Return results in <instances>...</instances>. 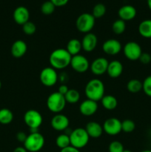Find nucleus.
Instances as JSON below:
<instances>
[{
    "label": "nucleus",
    "mask_w": 151,
    "mask_h": 152,
    "mask_svg": "<svg viewBox=\"0 0 151 152\" xmlns=\"http://www.w3.org/2000/svg\"><path fill=\"white\" fill-rule=\"evenodd\" d=\"M139 34L146 39L151 38V19H145L140 22L138 28Z\"/></svg>",
    "instance_id": "24"
},
{
    "label": "nucleus",
    "mask_w": 151,
    "mask_h": 152,
    "mask_svg": "<svg viewBox=\"0 0 151 152\" xmlns=\"http://www.w3.org/2000/svg\"><path fill=\"white\" fill-rule=\"evenodd\" d=\"M70 120L67 116L62 114H56L51 119L50 125L55 131L64 132L67 130L69 126Z\"/></svg>",
    "instance_id": "12"
},
{
    "label": "nucleus",
    "mask_w": 151,
    "mask_h": 152,
    "mask_svg": "<svg viewBox=\"0 0 151 152\" xmlns=\"http://www.w3.org/2000/svg\"><path fill=\"white\" fill-rule=\"evenodd\" d=\"M1 81H0V89H1Z\"/></svg>",
    "instance_id": "46"
},
{
    "label": "nucleus",
    "mask_w": 151,
    "mask_h": 152,
    "mask_svg": "<svg viewBox=\"0 0 151 152\" xmlns=\"http://www.w3.org/2000/svg\"><path fill=\"white\" fill-rule=\"evenodd\" d=\"M98 103L96 101L87 99L83 101L79 105V112L85 117H90L96 113Z\"/></svg>",
    "instance_id": "15"
},
{
    "label": "nucleus",
    "mask_w": 151,
    "mask_h": 152,
    "mask_svg": "<svg viewBox=\"0 0 151 152\" xmlns=\"http://www.w3.org/2000/svg\"><path fill=\"white\" fill-rule=\"evenodd\" d=\"M105 88L103 82L97 78L92 79L86 84L84 94L87 99L99 102L105 96Z\"/></svg>",
    "instance_id": "2"
},
{
    "label": "nucleus",
    "mask_w": 151,
    "mask_h": 152,
    "mask_svg": "<svg viewBox=\"0 0 151 152\" xmlns=\"http://www.w3.org/2000/svg\"><path fill=\"white\" fill-rule=\"evenodd\" d=\"M147 3L148 7L151 10V0H147Z\"/></svg>",
    "instance_id": "43"
},
{
    "label": "nucleus",
    "mask_w": 151,
    "mask_h": 152,
    "mask_svg": "<svg viewBox=\"0 0 151 152\" xmlns=\"http://www.w3.org/2000/svg\"><path fill=\"white\" fill-rule=\"evenodd\" d=\"M65 100L68 103L75 104L80 99V94L76 89H69L68 93L65 95Z\"/></svg>",
    "instance_id": "28"
},
{
    "label": "nucleus",
    "mask_w": 151,
    "mask_h": 152,
    "mask_svg": "<svg viewBox=\"0 0 151 152\" xmlns=\"http://www.w3.org/2000/svg\"><path fill=\"white\" fill-rule=\"evenodd\" d=\"M70 145L78 149H81L88 144L90 137L85 129L77 128L71 131L69 134Z\"/></svg>",
    "instance_id": "3"
},
{
    "label": "nucleus",
    "mask_w": 151,
    "mask_h": 152,
    "mask_svg": "<svg viewBox=\"0 0 151 152\" xmlns=\"http://www.w3.org/2000/svg\"><path fill=\"white\" fill-rule=\"evenodd\" d=\"M24 122L30 129H38L42 124L43 117L38 111L30 109L25 113Z\"/></svg>",
    "instance_id": "8"
},
{
    "label": "nucleus",
    "mask_w": 151,
    "mask_h": 152,
    "mask_svg": "<svg viewBox=\"0 0 151 152\" xmlns=\"http://www.w3.org/2000/svg\"><path fill=\"white\" fill-rule=\"evenodd\" d=\"M13 152H28L27 151L26 148L25 147H22V146H19V147H16L14 150H13Z\"/></svg>",
    "instance_id": "42"
},
{
    "label": "nucleus",
    "mask_w": 151,
    "mask_h": 152,
    "mask_svg": "<svg viewBox=\"0 0 151 152\" xmlns=\"http://www.w3.org/2000/svg\"><path fill=\"white\" fill-rule=\"evenodd\" d=\"M27 137H28V135L23 132H18L16 135V140H17L19 142H22V143H24V142H25V140H26L27 139Z\"/></svg>",
    "instance_id": "37"
},
{
    "label": "nucleus",
    "mask_w": 151,
    "mask_h": 152,
    "mask_svg": "<svg viewBox=\"0 0 151 152\" xmlns=\"http://www.w3.org/2000/svg\"><path fill=\"white\" fill-rule=\"evenodd\" d=\"M142 90L149 97H151V75L147 76L142 82Z\"/></svg>",
    "instance_id": "35"
},
{
    "label": "nucleus",
    "mask_w": 151,
    "mask_h": 152,
    "mask_svg": "<svg viewBox=\"0 0 151 152\" xmlns=\"http://www.w3.org/2000/svg\"><path fill=\"white\" fill-rule=\"evenodd\" d=\"M122 49V45L118 40L115 39H109L102 45V50L106 54L115 56L118 54Z\"/></svg>",
    "instance_id": "14"
},
{
    "label": "nucleus",
    "mask_w": 151,
    "mask_h": 152,
    "mask_svg": "<svg viewBox=\"0 0 151 152\" xmlns=\"http://www.w3.org/2000/svg\"><path fill=\"white\" fill-rule=\"evenodd\" d=\"M123 65L120 61L113 60L109 62L107 70V74L110 78L115 79L119 77L123 72Z\"/></svg>",
    "instance_id": "20"
},
{
    "label": "nucleus",
    "mask_w": 151,
    "mask_h": 152,
    "mask_svg": "<svg viewBox=\"0 0 151 152\" xmlns=\"http://www.w3.org/2000/svg\"><path fill=\"white\" fill-rule=\"evenodd\" d=\"M13 120V114L8 108L0 109V123L1 125H8Z\"/></svg>",
    "instance_id": "25"
},
{
    "label": "nucleus",
    "mask_w": 151,
    "mask_h": 152,
    "mask_svg": "<svg viewBox=\"0 0 151 152\" xmlns=\"http://www.w3.org/2000/svg\"><path fill=\"white\" fill-rule=\"evenodd\" d=\"M81 47L86 52H92L96 49L98 44V38L93 33L86 34L81 40Z\"/></svg>",
    "instance_id": "17"
},
{
    "label": "nucleus",
    "mask_w": 151,
    "mask_h": 152,
    "mask_svg": "<svg viewBox=\"0 0 151 152\" xmlns=\"http://www.w3.org/2000/svg\"><path fill=\"white\" fill-rule=\"evenodd\" d=\"M139 60L144 65H147L151 62V55L146 52H142Z\"/></svg>",
    "instance_id": "36"
},
{
    "label": "nucleus",
    "mask_w": 151,
    "mask_h": 152,
    "mask_svg": "<svg viewBox=\"0 0 151 152\" xmlns=\"http://www.w3.org/2000/svg\"><path fill=\"white\" fill-rule=\"evenodd\" d=\"M136 129V123L133 120L127 119L121 122V131L125 133H131Z\"/></svg>",
    "instance_id": "31"
},
{
    "label": "nucleus",
    "mask_w": 151,
    "mask_h": 152,
    "mask_svg": "<svg viewBox=\"0 0 151 152\" xmlns=\"http://www.w3.org/2000/svg\"><path fill=\"white\" fill-rule=\"evenodd\" d=\"M56 145L60 149L67 148L70 145V140L69 135L67 134H62L59 135L56 139Z\"/></svg>",
    "instance_id": "27"
},
{
    "label": "nucleus",
    "mask_w": 151,
    "mask_h": 152,
    "mask_svg": "<svg viewBox=\"0 0 151 152\" xmlns=\"http://www.w3.org/2000/svg\"><path fill=\"white\" fill-rule=\"evenodd\" d=\"M124 150V148L123 144L118 140H114L111 142L108 146L109 152H123Z\"/></svg>",
    "instance_id": "34"
},
{
    "label": "nucleus",
    "mask_w": 151,
    "mask_h": 152,
    "mask_svg": "<svg viewBox=\"0 0 151 152\" xmlns=\"http://www.w3.org/2000/svg\"><path fill=\"white\" fill-rule=\"evenodd\" d=\"M90 62L88 59L81 54H77L72 56L70 64L71 68L77 73L83 74L90 68Z\"/></svg>",
    "instance_id": "10"
},
{
    "label": "nucleus",
    "mask_w": 151,
    "mask_h": 152,
    "mask_svg": "<svg viewBox=\"0 0 151 152\" xmlns=\"http://www.w3.org/2000/svg\"><path fill=\"white\" fill-rule=\"evenodd\" d=\"M68 91H69V88H68V87L67 86V85L65 84L61 85L59 87V89H58V92H59V94H61L64 95V96L68 93Z\"/></svg>",
    "instance_id": "39"
},
{
    "label": "nucleus",
    "mask_w": 151,
    "mask_h": 152,
    "mask_svg": "<svg viewBox=\"0 0 151 152\" xmlns=\"http://www.w3.org/2000/svg\"><path fill=\"white\" fill-rule=\"evenodd\" d=\"M109 62L105 57H98L95 59L90 65V71L96 76L103 75L107 73Z\"/></svg>",
    "instance_id": "13"
},
{
    "label": "nucleus",
    "mask_w": 151,
    "mask_h": 152,
    "mask_svg": "<svg viewBox=\"0 0 151 152\" xmlns=\"http://www.w3.org/2000/svg\"><path fill=\"white\" fill-rule=\"evenodd\" d=\"M68 79V75H67L66 73H62L59 75V80H60L62 84H65Z\"/></svg>",
    "instance_id": "41"
},
{
    "label": "nucleus",
    "mask_w": 151,
    "mask_h": 152,
    "mask_svg": "<svg viewBox=\"0 0 151 152\" xmlns=\"http://www.w3.org/2000/svg\"><path fill=\"white\" fill-rule=\"evenodd\" d=\"M106 10L107 9L105 4H102V3H98L93 7L91 14L93 15L95 19H99L105 16L106 13Z\"/></svg>",
    "instance_id": "29"
},
{
    "label": "nucleus",
    "mask_w": 151,
    "mask_h": 152,
    "mask_svg": "<svg viewBox=\"0 0 151 152\" xmlns=\"http://www.w3.org/2000/svg\"><path fill=\"white\" fill-rule=\"evenodd\" d=\"M39 80L43 86L52 87L55 86L59 80V75L56 69L52 67H46L40 72Z\"/></svg>",
    "instance_id": "7"
},
{
    "label": "nucleus",
    "mask_w": 151,
    "mask_h": 152,
    "mask_svg": "<svg viewBox=\"0 0 151 152\" xmlns=\"http://www.w3.org/2000/svg\"><path fill=\"white\" fill-rule=\"evenodd\" d=\"M101 102L103 108L108 111L114 110L118 105V100L113 95H105L101 99Z\"/></svg>",
    "instance_id": "23"
},
{
    "label": "nucleus",
    "mask_w": 151,
    "mask_h": 152,
    "mask_svg": "<svg viewBox=\"0 0 151 152\" xmlns=\"http://www.w3.org/2000/svg\"><path fill=\"white\" fill-rule=\"evenodd\" d=\"M103 131L110 136H115L121 131V122L115 117L108 118L104 122Z\"/></svg>",
    "instance_id": "11"
},
{
    "label": "nucleus",
    "mask_w": 151,
    "mask_h": 152,
    "mask_svg": "<svg viewBox=\"0 0 151 152\" xmlns=\"http://www.w3.org/2000/svg\"><path fill=\"white\" fill-rule=\"evenodd\" d=\"M81 49H82L81 42L78 39H71L67 44L66 50L72 56L79 54Z\"/></svg>",
    "instance_id": "22"
},
{
    "label": "nucleus",
    "mask_w": 151,
    "mask_h": 152,
    "mask_svg": "<svg viewBox=\"0 0 151 152\" xmlns=\"http://www.w3.org/2000/svg\"><path fill=\"white\" fill-rule=\"evenodd\" d=\"M28 50V45L26 42L23 40H16L12 45L11 49V54L13 57L15 58H21L26 53Z\"/></svg>",
    "instance_id": "21"
},
{
    "label": "nucleus",
    "mask_w": 151,
    "mask_h": 152,
    "mask_svg": "<svg viewBox=\"0 0 151 152\" xmlns=\"http://www.w3.org/2000/svg\"><path fill=\"white\" fill-rule=\"evenodd\" d=\"M45 143L44 136L40 132L30 133L28 135L24 147L28 152H38L41 151Z\"/></svg>",
    "instance_id": "5"
},
{
    "label": "nucleus",
    "mask_w": 151,
    "mask_h": 152,
    "mask_svg": "<svg viewBox=\"0 0 151 152\" xmlns=\"http://www.w3.org/2000/svg\"><path fill=\"white\" fill-rule=\"evenodd\" d=\"M123 152H132V151H130V150H125V149H124V151H123Z\"/></svg>",
    "instance_id": "45"
},
{
    "label": "nucleus",
    "mask_w": 151,
    "mask_h": 152,
    "mask_svg": "<svg viewBox=\"0 0 151 152\" xmlns=\"http://www.w3.org/2000/svg\"><path fill=\"white\" fill-rule=\"evenodd\" d=\"M60 152H80V151L78 148H76L73 147L72 145H70V146L67 147V148L61 149Z\"/></svg>",
    "instance_id": "40"
},
{
    "label": "nucleus",
    "mask_w": 151,
    "mask_h": 152,
    "mask_svg": "<svg viewBox=\"0 0 151 152\" xmlns=\"http://www.w3.org/2000/svg\"><path fill=\"white\" fill-rule=\"evenodd\" d=\"M22 31L26 35L32 36L36 31V26L33 22L28 21V22L22 25Z\"/></svg>",
    "instance_id": "33"
},
{
    "label": "nucleus",
    "mask_w": 151,
    "mask_h": 152,
    "mask_svg": "<svg viewBox=\"0 0 151 152\" xmlns=\"http://www.w3.org/2000/svg\"><path fill=\"white\" fill-rule=\"evenodd\" d=\"M66 103L65 96L59 94L58 91L50 94L46 102L49 111L54 114H59L62 112L65 109Z\"/></svg>",
    "instance_id": "4"
},
{
    "label": "nucleus",
    "mask_w": 151,
    "mask_h": 152,
    "mask_svg": "<svg viewBox=\"0 0 151 152\" xmlns=\"http://www.w3.org/2000/svg\"><path fill=\"white\" fill-rule=\"evenodd\" d=\"M96 19L91 13H84L78 16L76 21V26L79 32L83 34H88L95 26Z\"/></svg>",
    "instance_id": "6"
},
{
    "label": "nucleus",
    "mask_w": 151,
    "mask_h": 152,
    "mask_svg": "<svg viewBox=\"0 0 151 152\" xmlns=\"http://www.w3.org/2000/svg\"><path fill=\"white\" fill-rule=\"evenodd\" d=\"M123 52L128 60H139L142 53V49L140 45L136 42L130 41L126 43L123 48Z\"/></svg>",
    "instance_id": "9"
},
{
    "label": "nucleus",
    "mask_w": 151,
    "mask_h": 152,
    "mask_svg": "<svg viewBox=\"0 0 151 152\" xmlns=\"http://www.w3.org/2000/svg\"><path fill=\"white\" fill-rule=\"evenodd\" d=\"M112 30L114 34H117V35H121L126 30L125 22L120 19H117L113 23Z\"/></svg>",
    "instance_id": "30"
},
{
    "label": "nucleus",
    "mask_w": 151,
    "mask_h": 152,
    "mask_svg": "<svg viewBox=\"0 0 151 152\" xmlns=\"http://www.w3.org/2000/svg\"><path fill=\"white\" fill-rule=\"evenodd\" d=\"M56 6L49 0L46 1L41 4V11L44 15H50L54 12Z\"/></svg>",
    "instance_id": "32"
},
{
    "label": "nucleus",
    "mask_w": 151,
    "mask_h": 152,
    "mask_svg": "<svg viewBox=\"0 0 151 152\" xmlns=\"http://www.w3.org/2000/svg\"><path fill=\"white\" fill-rule=\"evenodd\" d=\"M13 19L19 25H23L29 21L30 12L25 6H19L13 11Z\"/></svg>",
    "instance_id": "16"
},
{
    "label": "nucleus",
    "mask_w": 151,
    "mask_h": 152,
    "mask_svg": "<svg viewBox=\"0 0 151 152\" xmlns=\"http://www.w3.org/2000/svg\"><path fill=\"white\" fill-rule=\"evenodd\" d=\"M85 130L88 134L90 138H93V139H97L100 137L104 132L102 126L95 121L87 123L85 126Z\"/></svg>",
    "instance_id": "19"
},
{
    "label": "nucleus",
    "mask_w": 151,
    "mask_h": 152,
    "mask_svg": "<svg viewBox=\"0 0 151 152\" xmlns=\"http://www.w3.org/2000/svg\"><path fill=\"white\" fill-rule=\"evenodd\" d=\"M72 56L66 49L57 48L52 51L49 57V62L52 68L56 70H62L69 66Z\"/></svg>",
    "instance_id": "1"
},
{
    "label": "nucleus",
    "mask_w": 151,
    "mask_h": 152,
    "mask_svg": "<svg viewBox=\"0 0 151 152\" xmlns=\"http://www.w3.org/2000/svg\"><path fill=\"white\" fill-rule=\"evenodd\" d=\"M127 89L129 92L132 94L139 93L142 90V82L137 79L130 80L127 83Z\"/></svg>",
    "instance_id": "26"
},
{
    "label": "nucleus",
    "mask_w": 151,
    "mask_h": 152,
    "mask_svg": "<svg viewBox=\"0 0 151 152\" xmlns=\"http://www.w3.org/2000/svg\"><path fill=\"white\" fill-rule=\"evenodd\" d=\"M56 7H63V6L66 5L69 0H50Z\"/></svg>",
    "instance_id": "38"
},
{
    "label": "nucleus",
    "mask_w": 151,
    "mask_h": 152,
    "mask_svg": "<svg viewBox=\"0 0 151 152\" xmlns=\"http://www.w3.org/2000/svg\"><path fill=\"white\" fill-rule=\"evenodd\" d=\"M141 152H151V150H144V151H142Z\"/></svg>",
    "instance_id": "44"
},
{
    "label": "nucleus",
    "mask_w": 151,
    "mask_h": 152,
    "mask_svg": "<svg viewBox=\"0 0 151 152\" xmlns=\"http://www.w3.org/2000/svg\"><path fill=\"white\" fill-rule=\"evenodd\" d=\"M118 14L120 19L126 22V21L133 20L136 16L137 11L136 7H133V5L126 4L120 7L118 11Z\"/></svg>",
    "instance_id": "18"
}]
</instances>
